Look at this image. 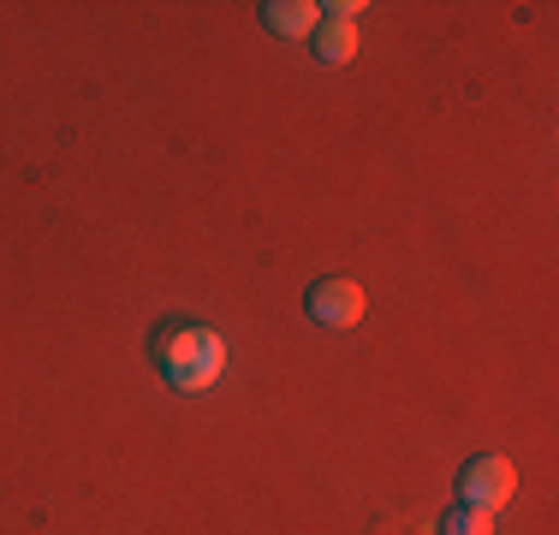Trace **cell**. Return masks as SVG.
<instances>
[{"label":"cell","mask_w":559,"mask_h":535,"mask_svg":"<svg viewBox=\"0 0 559 535\" xmlns=\"http://www.w3.org/2000/svg\"><path fill=\"white\" fill-rule=\"evenodd\" d=\"M155 364L179 393H209L226 374V340L215 328H197V321H173L155 333Z\"/></svg>","instance_id":"1"},{"label":"cell","mask_w":559,"mask_h":535,"mask_svg":"<svg viewBox=\"0 0 559 535\" xmlns=\"http://www.w3.org/2000/svg\"><path fill=\"white\" fill-rule=\"evenodd\" d=\"M512 488H518V471L506 459H471L459 471V494L476 512H500V506L512 500Z\"/></svg>","instance_id":"2"},{"label":"cell","mask_w":559,"mask_h":535,"mask_svg":"<svg viewBox=\"0 0 559 535\" xmlns=\"http://www.w3.org/2000/svg\"><path fill=\"white\" fill-rule=\"evenodd\" d=\"M310 316L322 321V328H357V321H364V286H357V280H316Z\"/></svg>","instance_id":"3"},{"label":"cell","mask_w":559,"mask_h":535,"mask_svg":"<svg viewBox=\"0 0 559 535\" xmlns=\"http://www.w3.org/2000/svg\"><path fill=\"white\" fill-rule=\"evenodd\" d=\"M262 19H269V31L274 36H310L316 24H322V7H316V0H269V7H262Z\"/></svg>","instance_id":"4"},{"label":"cell","mask_w":559,"mask_h":535,"mask_svg":"<svg viewBox=\"0 0 559 535\" xmlns=\"http://www.w3.org/2000/svg\"><path fill=\"white\" fill-rule=\"evenodd\" d=\"M316 54H322V66H345L357 54V24L322 19V24H316Z\"/></svg>","instance_id":"5"},{"label":"cell","mask_w":559,"mask_h":535,"mask_svg":"<svg viewBox=\"0 0 559 535\" xmlns=\"http://www.w3.org/2000/svg\"><path fill=\"white\" fill-rule=\"evenodd\" d=\"M441 535H495V512L459 506V512H447V518H441Z\"/></svg>","instance_id":"6"}]
</instances>
